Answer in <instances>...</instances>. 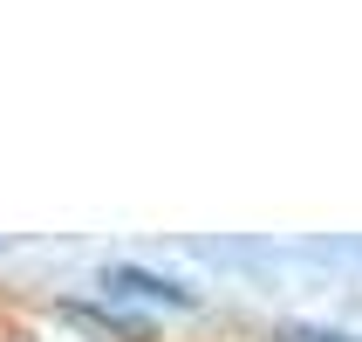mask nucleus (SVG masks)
<instances>
[{
  "mask_svg": "<svg viewBox=\"0 0 362 342\" xmlns=\"http://www.w3.org/2000/svg\"><path fill=\"white\" fill-rule=\"evenodd\" d=\"M110 281H123V287H137V295H164V302H192L178 281H151V274H130V267H110Z\"/></svg>",
  "mask_w": 362,
  "mask_h": 342,
  "instance_id": "f257e3e1",
  "label": "nucleus"
},
{
  "mask_svg": "<svg viewBox=\"0 0 362 342\" xmlns=\"http://www.w3.org/2000/svg\"><path fill=\"white\" fill-rule=\"evenodd\" d=\"M281 342H356V336H328V329H281Z\"/></svg>",
  "mask_w": 362,
  "mask_h": 342,
  "instance_id": "f03ea898",
  "label": "nucleus"
}]
</instances>
